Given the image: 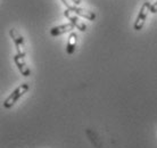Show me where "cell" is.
<instances>
[{"label":"cell","instance_id":"2","mask_svg":"<svg viewBox=\"0 0 157 148\" xmlns=\"http://www.w3.org/2000/svg\"><path fill=\"white\" fill-rule=\"evenodd\" d=\"M150 7H151V2L150 1H145L144 4H142L141 8H140V10L138 13V16H137V20L134 22V30L136 31H140L144 25L146 23V20H147V17H148V13L150 12Z\"/></svg>","mask_w":157,"mask_h":148},{"label":"cell","instance_id":"7","mask_svg":"<svg viewBox=\"0 0 157 148\" xmlns=\"http://www.w3.org/2000/svg\"><path fill=\"white\" fill-rule=\"evenodd\" d=\"M74 27L75 26L72 23L63 24V25H59V26H54L50 30V34L52 37H58V35H62L66 32H72V30Z\"/></svg>","mask_w":157,"mask_h":148},{"label":"cell","instance_id":"11","mask_svg":"<svg viewBox=\"0 0 157 148\" xmlns=\"http://www.w3.org/2000/svg\"><path fill=\"white\" fill-rule=\"evenodd\" d=\"M72 1H73L75 5H80V4H81V0H72Z\"/></svg>","mask_w":157,"mask_h":148},{"label":"cell","instance_id":"6","mask_svg":"<svg viewBox=\"0 0 157 148\" xmlns=\"http://www.w3.org/2000/svg\"><path fill=\"white\" fill-rule=\"evenodd\" d=\"M72 12H74L80 17H83L86 20H89V21L96 20V13H94L92 10H88L86 8L78 7V5H75L74 7H73V9H72Z\"/></svg>","mask_w":157,"mask_h":148},{"label":"cell","instance_id":"5","mask_svg":"<svg viewBox=\"0 0 157 148\" xmlns=\"http://www.w3.org/2000/svg\"><path fill=\"white\" fill-rule=\"evenodd\" d=\"M14 60H15V64L17 65V67H18L21 74H23V76L28 78V76L31 75V70H30L29 65L26 64V62H25V56L16 54L15 56H14Z\"/></svg>","mask_w":157,"mask_h":148},{"label":"cell","instance_id":"8","mask_svg":"<svg viewBox=\"0 0 157 148\" xmlns=\"http://www.w3.org/2000/svg\"><path fill=\"white\" fill-rule=\"evenodd\" d=\"M76 42H78V34H76L75 32L72 31L70 37H68L67 45H66V53L68 55L74 54L75 48H76Z\"/></svg>","mask_w":157,"mask_h":148},{"label":"cell","instance_id":"4","mask_svg":"<svg viewBox=\"0 0 157 148\" xmlns=\"http://www.w3.org/2000/svg\"><path fill=\"white\" fill-rule=\"evenodd\" d=\"M64 15H65V17H66L67 20L70 21V23H72L74 25L75 29L80 30L81 32L86 31V25L80 20V16H78V14H75L74 12H72L70 9H66V10L64 12Z\"/></svg>","mask_w":157,"mask_h":148},{"label":"cell","instance_id":"9","mask_svg":"<svg viewBox=\"0 0 157 148\" xmlns=\"http://www.w3.org/2000/svg\"><path fill=\"white\" fill-rule=\"evenodd\" d=\"M60 1H62V2L66 6L67 9H70V10H72V9H73V7L75 6V4L72 1V0H60Z\"/></svg>","mask_w":157,"mask_h":148},{"label":"cell","instance_id":"1","mask_svg":"<svg viewBox=\"0 0 157 148\" xmlns=\"http://www.w3.org/2000/svg\"><path fill=\"white\" fill-rule=\"evenodd\" d=\"M30 89V86H29V83H23V84H21L20 87H17L14 91H13L12 94L9 95L7 97V99L4 101V107L5 108H12L13 106L15 105L17 100L22 98L24 95L26 94Z\"/></svg>","mask_w":157,"mask_h":148},{"label":"cell","instance_id":"10","mask_svg":"<svg viewBox=\"0 0 157 148\" xmlns=\"http://www.w3.org/2000/svg\"><path fill=\"white\" fill-rule=\"evenodd\" d=\"M150 13H153V14H156V13H157V1H156V2H154V4H151V7H150Z\"/></svg>","mask_w":157,"mask_h":148},{"label":"cell","instance_id":"3","mask_svg":"<svg viewBox=\"0 0 157 148\" xmlns=\"http://www.w3.org/2000/svg\"><path fill=\"white\" fill-rule=\"evenodd\" d=\"M9 35L13 39L14 43H15L16 50H17V54L23 55L25 56L26 55V48H25V43H24V39L23 37L21 35V33L16 29H10L9 31Z\"/></svg>","mask_w":157,"mask_h":148}]
</instances>
